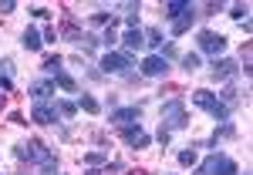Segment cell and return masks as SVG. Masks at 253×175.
<instances>
[{"label": "cell", "mask_w": 253, "mask_h": 175, "mask_svg": "<svg viewBox=\"0 0 253 175\" xmlns=\"http://www.w3.org/2000/svg\"><path fill=\"white\" fill-rule=\"evenodd\" d=\"M162 125H166L162 132H169V135H172V132H182V128L189 125V118H186V101H182V98H172V101L162 105Z\"/></svg>", "instance_id": "obj_1"}, {"label": "cell", "mask_w": 253, "mask_h": 175, "mask_svg": "<svg viewBox=\"0 0 253 175\" xmlns=\"http://www.w3.org/2000/svg\"><path fill=\"white\" fill-rule=\"evenodd\" d=\"M193 105H196V108H203V111L213 118V121H230V108H226V105H223L213 91H206V88L193 91Z\"/></svg>", "instance_id": "obj_2"}, {"label": "cell", "mask_w": 253, "mask_h": 175, "mask_svg": "<svg viewBox=\"0 0 253 175\" xmlns=\"http://www.w3.org/2000/svg\"><path fill=\"white\" fill-rule=\"evenodd\" d=\"M236 162L230 155H223V152H213L210 158H203V165L196 169L193 175H236Z\"/></svg>", "instance_id": "obj_3"}, {"label": "cell", "mask_w": 253, "mask_h": 175, "mask_svg": "<svg viewBox=\"0 0 253 175\" xmlns=\"http://www.w3.org/2000/svg\"><path fill=\"white\" fill-rule=\"evenodd\" d=\"M196 44H199V51H203V54H210L213 61L226 51V37H223V34H216V31H199V34H196Z\"/></svg>", "instance_id": "obj_4"}, {"label": "cell", "mask_w": 253, "mask_h": 175, "mask_svg": "<svg viewBox=\"0 0 253 175\" xmlns=\"http://www.w3.org/2000/svg\"><path fill=\"white\" fill-rule=\"evenodd\" d=\"M17 158L44 165V162H51L54 155H51V148H47V145H41V141H24V145H17Z\"/></svg>", "instance_id": "obj_5"}, {"label": "cell", "mask_w": 253, "mask_h": 175, "mask_svg": "<svg viewBox=\"0 0 253 175\" xmlns=\"http://www.w3.org/2000/svg\"><path fill=\"white\" fill-rule=\"evenodd\" d=\"M128 68H132V54H125V51H108L101 58V71L105 74H125Z\"/></svg>", "instance_id": "obj_6"}, {"label": "cell", "mask_w": 253, "mask_h": 175, "mask_svg": "<svg viewBox=\"0 0 253 175\" xmlns=\"http://www.w3.org/2000/svg\"><path fill=\"white\" fill-rule=\"evenodd\" d=\"M142 74H145V78H166V74H169L166 54H149V58L142 61Z\"/></svg>", "instance_id": "obj_7"}, {"label": "cell", "mask_w": 253, "mask_h": 175, "mask_svg": "<svg viewBox=\"0 0 253 175\" xmlns=\"http://www.w3.org/2000/svg\"><path fill=\"white\" fill-rule=\"evenodd\" d=\"M138 118H142V108H138V105H128V108H115V111H108V121L118 125V128H125V125H138Z\"/></svg>", "instance_id": "obj_8"}, {"label": "cell", "mask_w": 253, "mask_h": 175, "mask_svg": "<svg viewBox=\"0 0 253 175\" xmlns=\"http://www.w3.org/2000/svg\"><path fill=\"white\" fill-rule=\"evenodd\" d=\"M58 108L54 105H47V101H38L34 108H31V121H38V125H54L58 121Z\"/></svg>", "instance_id": "obj_9"}, {"label": "cell", "mask_w": 253, "mask_h": 175, "mask_svg": "<svg viewBox=\"0 0 253 175\" xmlns=\"http://www.w3.org/2000/svg\"><path fill=\"white\" fill-rule=\"evenodd\" d=\"M210 71H213V78H216V81H230V78H236V71H240V64H236L233 58H216Z\"/></svg>", "instance_id": "obj_10"}, {"label": "cell", "mask_w": 253, "mask_h": 175, "mask_svg": "<svg viewBox=\"0 0 253 175\" xmlns=\"http://www.w3.org/2000/svg\"><path fill=\"white\" fill-rule=\"evenodd\" d=\"M27 95L34 98V105H38V101H47V98H54V95H58V84H54L51 78H44V81H34V84L27 88Z\"/></svg>", "instance_id": "obj_11"}, {"label": "cell", "mask_w": 253, "mask_h": 175, "mask_svg": "<svg viewBox=\"0 0 253 175\" xmlns=\"http://www.w3.org/2000/svg\"><path fill=\"white\" fill-rule=\"evenodd\" d=\"M122 138H125V145H132V148H145V145L152 141V135L142 132V125H125V128H122Z\"/></svg>", "instance_id": "obj_12"}, {"label": "cell", "mask_w": 253, "mask_h": 175, "mask_svg": "<svg viewBox=\"0 0 253 175\" xmlns=\"http://www.w3.org/2000/svg\"><path fill=\"white\" fill-rule=\"evenodd\" d=\"M118 44H122V47H125V54H132V51H142V47H145V40H142V31H125V34H122V37H118Z\"/></svg>", "instance_id": "obj_13"}, {"label": "cell", "mask_w": 253, "mask_h": 175, "mask_svg": "<svg viewBox=\"0 0 253 175\" xmlns=\"http://www.w3.org/2000/svg\"><path fill=\"white\" fill-rule=\"evenodd\" d=\"M193 20H196V7H189V10H186L182 17H175V20H172L169 34H172V37H182V34H186V31L193 27Z\"/></svg>", "instance_id": "obj_14"}, {"label": "cell", "mask_w": 253, "mask_h": 175, "mask_svg": "<svg viewBox=\"0 0 253 175\" xmlns=\"http://www.w3.org/2000/svg\"><path fill=\"white\" fill-rule=\"evenodd\" d=\"M20 44H24V51H41V47H44V37H41V31L27 27V31L20 34Z\"/></svg>", "instance_id": "obj_15"}, {"label": "cell", "mask_w": 253, "mask_h": 175, "mask_svg": "<svg viewBox=\"0 0 253 175\" xmlns=\"http://www.w3.org/2000/svg\"><path fill=\"white\" fill-rule=\"evenodd\" d=\"M51 81L58 84L61 91H68V95H75V91H78V81L71 78V74H64V68H58V71L51 74Z\"/></svg>", "instance_id": "obj_16"}, {"label": "cell", "mask_w": 253, "mask_h": 175, "mask_svg": "<svg viewBox=\"0 0 253 175\" xmlns=\"http://www.w3.org/2000/svg\"><path fill=\"white\" fill-rule=\"evenodd\" d=\"M189 7H193L189 0H169V3L162 7V14H166V17H169V20H175V17H182V14H186Z\"/></svg>", "instance_id": "obj_17"}, {"label": "cell", "mask_w": 253, "mask_h": 175, "mask_svg": "<svg viewBox=\"0 0 253 175\" xmlns=\"http://www.w3.org/2000/svg\"><path fill=\"white\" fill-rule=\"evenodd\" d=\"M75 105H78L81 111H88V115H101V101H98V98H91V95H84V91L78 95V101H75Z\"/></svg>", "instance_id": "obj_18"}, {"label": "cell", "mask_w": 253, "mask_h": 175, "mask_svg": "<svg viewBox=\"0 0 253 175\" xmlns=\"http://www.w3.org/2000/svg\"><path fill=\"white\" fill-rule=\"evenodd\" d=\"M84 165H108V148H98V152H84L81 155Z\"/></svg>", "instance_id": "obj_19"}, {"label": "cell", "mask_w": 253, "mask_h": 175, "mask_svg": "<svg viewBox=\"0 0 253 175\" xmlns=\"http://www.w3.org/2000/svg\"><path fill=\"white\" fill-rule=\"evenodd\" d=\"M54 108H58L61 118H75V111H78V105H75V101H64V98H61V101H54Z\"/></svg>", "instance_id": "obj_20"}, {"label": "cell", "mask_w": 253, "mask_h": 175, "mask_svg": "<svg viewBox=\"0 0 253 175\" xmlns=\"http://www.w3.org/2000/svg\"><path fill=\"white\" fill-rule=\"evenodd\" d=\"M142 40H145L149 47H162V31H156V27H149V31H142Z\"/></svg>", "instance_id": "obj_21"}, {"label": "cell", "mask_w": 253, "mask_h": 175, "mask_svg": "<svg viewBox=\"0 0 253 175\" xmlns=\"http://www.w3.org/2000/svg\"><path fill=\"white\" fill-rule=\"evenodd\" d=\"M199 64H203V61H199V54H182V71H186V74H193V71H199Z\"/></svg>", "instance_id": "obj_22"}, {"label": "cell", "mask_w": 253, "mask_h": 175, "mask_svg": "<svg viewBox=\"0 0 253 175\" xmlns=\"http://www.w3.org/2000/svg\"><path fill=\"white\" fill-rule=\"evenodd\" d=\"M216 98H219V101H223L226 108H233L236 101H240V95H236V88H233V84H226V88H223V95H216Z\"/></svg>", "instance_id": "obj_23"}, {"label": "cell", "mask_w": 253, "mask_h": 175, "mask_svg": "<svg viewBox=\"0 0 253 175\" xmlns=\"http://www.w3.org/2000/svg\"><path fill=\"white\" fill-rule=\"evenodd\" d=\"M247 14H250V7H247V3H236L233 10H230V17H233V20H240V24L247 20Z\"/></svg>", "instance_id": "obj_24"}, {"label": "cell", "mask_w": 253, "mask_h": 175, "mask_svg": "<svg viewBox=\"0 0 253 175\" xmlns=\"http://www.w3.org/2000/svg\"><path fill=\"white\" fill-rule=\"evenodd\" d=\"M58 68H61V58H58V54H54V58H44V74H47V78H51Z\"/></svg>", "instance_id": "obj_25"}, {"label": "cell", "mask_w": 253, "mask_h": 175, "mask_svg": "<svg viewBox=\"0 0 253 175\" xmlns=\"http://www.w3.org/2000/svg\"><path fill=\"white\" fill-rule=\"evenodd\" d=\"M199 162V155H196L193 148H186V152H179V165H196Z\"/></svg>", "instance_id": "obj_26"}, {"label": "cell", "mask_w": 253, "mask_h": 175, "mask_svg": "<svg viewBox=\"0 0 253 175\" xmlns=\"http://www.w3.org/2000/svg\"><path fill=\"white\" fill-rule=\"evenodd\" d=\"M41 175H58V158L44 162V165H41Z\"/></svg>", "instance_id": "obj_27"}, {"label": "cell", "mask_w": 253, "mask_h": 175, "mask_svg": "<svg viewBox=\"0 0 253 175\" xmlns=\"http://www.w3.org/2000/svg\"><path fill=\"white\" fill-rule=\"evenodd\" d=\"M101 44H105V47H115V44H118V37H115V31H112V27L105 31V37H101Z\"/></svg>", "instance_id": "obj_28"}, {"label": "cell", "mask_w": 253, "mask_h": 175, "mask_svg": "<svg viewBox=\"0 0 253 175\" xmlns=\"http://www.w3.org/2000/svg\"><path fill=\"white\" fill-rule=\"evenodd\" d=\"M91 24H108L112 27V14H91Z\"/></svg>", "instance_id": "obj_29"}, {"label": "cell", "mask_w": 253, "mask_h": 175, "mask_svg": "<svg viewBox=\"0 0 253 175\" xmlns=\"http://www.w3.org/2000/svg\"><path fill=\"white\" fill-rule=\"evenodd\" d=\"M14 10H17L14 0H3V3H0V14H14Z\"/></svg>", "instance_id": "obj_30"}, {"label": "cell", "mask_w": 253, "mask_h": 175, "mask_svg": "<svg viewBox=\"0 0 253 175\" xmlns=\"http://www.w3.org/2000/svg\"><path fill=\"white\" fill-rule=\"evenodd\" d=\"M88 175H105V172H88Z\"/></svg>", "instance_id": "obj_31"}, {"label": "cell", "mask_w": 253, "mask_h": 175, "mask_svg": "<svg viewBox=\"0 0 253 175\" xmlns=\"http://www.w3.org/2000/svg\"><path fill=\"white\" fill-rule=\"evenodd\" d=\"M0 101H3V88H0Z\"/></svg>", "instance_id": "obj_32"}, {"label": "cell", "mask_w": 253, "mask_h": 175, "mask_svg": "<svg viewBox=\"0 0 253 175\" xmlns=\"http://www.w3.org/2000/svg\"><path fill=\"white\" fill-rule=\"evenodd\" d=\"M243 175H247V172H243Z\"/></svg>", "instance_id": "obj_33"}]
</instances>
